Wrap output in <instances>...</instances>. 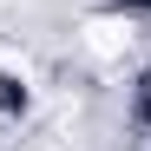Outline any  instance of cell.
Masks as SVG:
<instances>
[{
  "instance_id": "1",
  "label": "cell",
  "mask_w": 151,
  "mask_h": 151,
  "mask_svg": "<svg viewBox=\"0 0 151 151\" xmlns=\"http://www.w3.org/2000/svg\"><path fill=\"white\" fill-rule=\"evenodd\" d=\"M86 53L92 59H125V53H132V20H118V13L86 20Z\"/></svg>"
},
{
  "instance_id": "2",
  "label": "cell",
  "mask_w": 151,
  "mask_h": 151,
  "mask_svg": "<svg viewBox=\"0 0 151 151\" xmlns=\"http://www.w3.org/2000/svg\"><path fill=\"white\" fill-rule=\"evenodd\" d=\"M40 151H66V145H40Z\"/></svg>"
}]
</instances>
